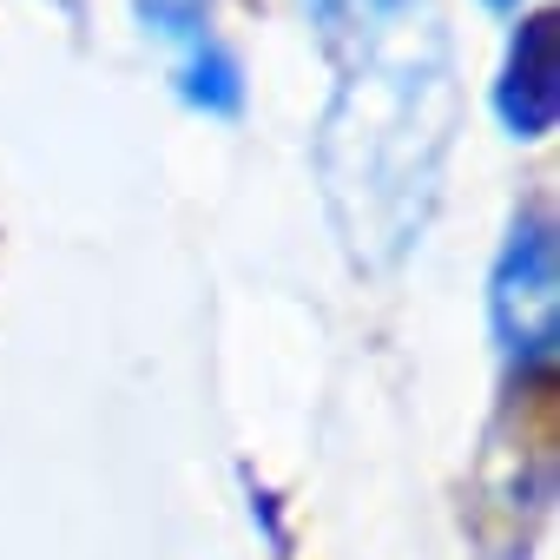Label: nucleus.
Here are the masks:
<instances>
[{
	"label": "nucleus",
	"mask_w": 560,
	"mask_h": 560,
	"mask_svg": "<svg viewBox=\"0 0 560 560\" xmlns=\"http://www.w3.org/2000/svg\"><path fill=\"white\" fill-rule=\"evenodd\" d=\"M337 93L317 126V178L343 250L389 270L442 198L462 86L435 0H317Z\"/></svg>",
	"instance_id": "f257e3e1"
},
{
	"label": "nucleus",
	"mask_w": 560,
	"mask_h": 560,
	"mask_svg": "<svg viewBox=\"0 0 560 560\" xmlns=\"http://www.w3.org/2000/svg\"><path fill=\"white\" fill-rule=\"evenodd\" d=\"M488 317H494L501 357L521 376L553 363V343H560V277H553V224H547V211L514 218V231H508V244L494 257V277H488Z\"/></svg>",
	"instance_id": "f03ea898"
},
{
	"label": "nucleus",
	"mask_w": 560,
	"mask_h": 560,
	"mask_svg": "<svg viewBox=\"0 0 560 560\" xmlns=\"http://www.w3.org/2000/svg\"><path fill=\"white\" fill-rule=\"evenodd\" d=\"M494 113L514 139H547L553 113H560V40H553V14H527L514 27L508 67L494 80Z\"/></svg>",
	"instance_id": "7ed1b4c3"
},
{
	"label": "nucleus",
	"mask_w": 560,
	"mask_h": 560,
	"mask_svg": "<svg viewBox=\"0 0 560 560\" xmlns=\"http://www.w3.org/2000/svg\"><path fill=\"white\" fill-rule=\"evenodd\" d=\"M178 93L185 106H198L205 119H231L244 113V67L224 40H198L185 47V67H178Z\"/></svg>",
	"instance_id": "20e7f679"
},
{
	"label": "nucleus",
	"mask_w": 560,
	"mask_h": 560,
	"mask_svg": "<svg viewBox=\"0 0 560 560\" xmlns=\"http://www.w3.org/2000/svg\"><path fill=\"white\" fill-rule=\"evenodd\" d=\"M132 14L152 40H172V47H198L211 40V21H218V0H132Z\"/></svg>",
	"instance_id": "39448f33"
},
{
	"label": "nucleus",
	"mask_w": 560,
	"mask_h": 560,
	"mask_svg": "<svg viewBox=\"0 0 560 560\" xmlns=\"http://www.w3.org/2000/svg\"><path fill=\"white\" fill-rule=\"evenodd\" d=\"M481 8H494V14H514V8H521V0H481Z\"/></svg>",
	"instance_id": "423d86ee"
},
{
	"label": "nucleus",
	"mask_w": 560,
	"mask_h": 560,
	"mask_svg": "<svg viewBox=\"0 0 560 560\" xmlns=\"http://www.w3.org/2000/svg\"><path fill=\"white\" fill-rule=\"evenodd\" d=\"M311 8H317V0H311Z\"/></svg>",
	"instance_id": "0eeeda50"
},
{
	"label": "nucleus",
	"mask_w": 560,
	"mask_h": 560,
	"mask_svg": "<svg viewBox=\"0 0 560 560\" xmlns=\"http://www.w3.org/2000/svg\"><path fill=\"white\" fill-rule=\"evenodd\" d=\"M67 8H73V0H67Z\"/></svg>",
	"instance_id": "6e6552de"
}]
</instances>
